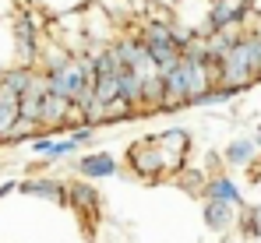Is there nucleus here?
<instances>
[{
	"label": "nucleus",
	"instance_id": "1",
	"mask_svg": "<svg viewBox=\"0 0 261 243\" xmlns=\"http://www.w3.org/2000/svg\"><path fill=\"white\" fill-rule=\"evenodd\" d=\"M261 81V36L254 29H247L240 42L226 53V60L219 64V85H233L240 92L254 88Z\"/></svg>",
	"mask_w": 261,
	"mask_h": 243
},
{
	"label": "nucleus",
	"instance_id": "2",
	"mask_svg": "<svg viewBox=\"0 0 261 243\" xmlns=\"http://www.w3.org/2000/svg\"><path fill=\"white\" fill-rule=\"evenodd\" d=\"M127 166H130V173L141 176V180H159L163 173H170V169H166V159H163V152H159V145H155V134L130 141Z\"/></svg>",
	"mask_w": 261,
	"mask_h": 243
},
{
	"label": "nucleus",
	"instance_id": "3",
	"mask_svg": "<svg viewBox=\"0 0 261 243\" xmlns=\"http://www.w3.org/2000/svg\"><path fill=\"white\" fill-rule=\"evenodd\" d=\"M247 29H254L247 4L212 0V11H208V36H212V32H247Z\"/></svg>",
	"mask_w": 261,
	"mask_h": 243
},
{
	"label": "nucleus",
	"instance_id": "4",
	"mask_svg": "<svg viewBox=\"0 0 261 243\" xmlns=\"http://www.w3.org/2000/svg\"><path fill=\"white\" fill-rule=\"evenodd\" d=\"M155 145H159V152L166 159V169L176 173L184 166V159H187V152H191V134L184 127H170V130H159L155 134Z\"/></svg>",
	"mask_w": 261,
	"mask_h": 243
},
{
	"label": "nucleus",
	"instance_id": "5",
	"mask_svg": "<svg viewBox=\"0 0 261 243\" xmlns=\"http://www.w3.org/2000/svg\"><path fill=\"white\" fill-rule=\"evenodd\" d=\"M78 173L85 180H110L113 173H120V159L113 152H85L78 159Z\"/></svg>",
	"mask_w": 261,
	"mask_h": 243
},
{
	"label": "nucleus",
	"instance_id": "6",
	"mask_svg": "<svg viewBox=\"0 0 261 243\" xmlns=\"http://www.w3.org/2000/svg\"><path fill=\"white\" fill-rule=\"evenodd\" d=\"M18 191L29 194V198H46V201L64 204V208H67V183H60V180H53V176H32V180H21Z\"/></svg>",
	"mask_w": 261,
	"mask_h": 243
},
{
	"label": "nucleus",
	"instance_id": "7",
	"mask_svg": "<svg viewBox=\"0 0 261 243\" xmlns=\"http://www.w3.org/2000/svg\"><path fill=\"white\" fill-rule=\"evenodd\" d=\"M67 208H74L78 215H95L99 211V191L88 180H74L67 187Z\"/></svg>",
	"mask_w": 261,
	"mask_h": 243
},
{
	"label": "nucleus",
	"instance_id": "8",
	"mask_svg": "<svg viewBox=\"0 0 261 243\" xmlns=\"http://www.w3.org/2000/svg\"><path fill=\"white\" fill-rule=\"evenodd\" d=\"M201 198H205V201H226V204H233V208H244L240 187H237L229 176H212V180H205Z\"/></svg>",
	"mask_w": 261,
	"mask_h": 243
},
{
	"label": "nucleus",
	"instance_id": "9",
	"mask_svg": "<svg viewBox=\"0 0 261 243\" xmlns=\"http://www.w3.org/2000/svg\"><path fill=\"white\" fill-rule=\"evenodd\" d=\"M21 120V95L0 85V145L7 141V134Z\"/></svg>",
	"mask_w": 261,
	"mask_h": 243
},
{
	"label": "nucleus",
	"instance_id": "10",
	"mask_svg": "<svg viewBox=\"0 0 261 243\" xmlns=\"http://www.w3.org/2000/svg\"><path fill=\"white\" fill-rule=\"evenodd\" d=\"M71 110L74 102L71 99H60V95H46L43 99V127L46 130H57V127H67L71 123Z\"/></svg>",
	"mask_w": 261,
	"mask_h": 243
},
{
	"label": "nucleus",
	"instance_id": "11",
	"mask_svg": "<svg viewBox=\"0 0 261 243\" xmlns=\"http://www.w3.org/2000/svg\"><path fill=\"white\" fill-rule=\"evenodd\" d=\"M82 145L74 141V138H36L32 141V152L36 155H43L46 162H57V159H67L71 152H78Z\"/></svg>",
	"mask_w": 261,
	"mask_h": 243
},
{
	"label": "nucleus",
	"instance_id": "12",
	"mask_svg": "<svg viewBox=\"0 0 261 243\" xmlns=\"http://www.w3.org/2000/svg\"><path fill=\"white\" fill-rule=\"evenodd\" d=\"M95 7L120 29V32H130L134 25H138V14H134V7H130V0H95Z\"/></svg>",
	"mask_w": 261,
	"mask_h": 243
},
{
	"label": "nucleus",
	"instance_id": "13",
	"mask_svg": "<svg viewBox=\"0 0 261 243\" xmlns=\"http://www.w3.org/2000/svg\"><path fill=\"white\" fill-rule=\"evenodd\" d=\"M201 219H205V226H208L212 233H222V229H229V226L237 222V208L226 204V201H205Z\"/></svg>",
	"mask_w": 261,
	"mask_h": 243
},
{
	"label": "nucleus",
	"instance_id": "14",
	"mask_svg": "<svg viewBox=\"0 0 261 243\" xmlns=\"http://www.w3.org/2000/svg\"><path fill=\"white\" fill-rule=\"evenodd\" d=\"M36 11H43L49 21H57V18H67V14H78V11H85L92 7L95 0H29Z\"/></svg>",
	"mask_w": 261,
	"mask_h": 243
},
{
	"label": "nucleus",
	"instance_id": "15",
	"mask_svg": "<svg viewBox=\"0 0 261 243\" xmlns=\"http://www.w3.org/2000/svg\"><path fill=\"white\" fill-rule=\"evenodd\" d=\"M36 74H39V67H21V64H14V67H7V71L0 74V85L11 88V92H18V95H25V92L32 88Z\"/></svg>",
	"mask_w": 261,
	"mask_h": 243
},
{
	"label": "nucleus",
	"instance_id": "16",
	"mask_svg": "<svg viewBox=\"0 0 261 243\" xmlns=\"http://www.w3.org/2000/svg\"><path fill=\"white\" fill-rule=\"evenodd\" d=\"M254 155H258L254 138H237V141H229V145H226V152H222L226 166H251Z\"/></svg>",
	"mask_w": 261,
	"mask_h": 243
},
{
	"label": "nucleus",
	"instance_id": "17",
	"mask_svg": "<svg viewBox=\"0 0 261 243\" xmlns=\"http://www.w3.org/2000/svg\"><path fill=\"white\" fill-rule=\"evenodd\" d=\"M237 92H240V88H233V85H216V88H208L205 95L191 99V106H219V102H229Z\"/></svg>",
	"mask_w": 261,
	"mask_h": 243
},
{
	"label": "nucleus",
	"instance_id": "18",
	"mask_svg": "<svg viewBox=\"0 0 261 243\" xmlns=\"http://www.w3.org/2000/svg\"><path fill=\"white\" fill-rule=\"evenodd\" d=\"M240 233H244L247 240L261 236V211L254 204H244V208H240Z\"/></svg>",
	"mask_w": 261,
	"mask_h": 243
},
{
	"label": "nucleus",
	"instance_id": "19",
	"mask_svg": "<svg viewBox=\"0 0 261 243\" xmlns=\"http://www.w3.org/2000/svg\"><path fill=\"white\" fill-rule=\"evenodd\" d=\"M113 99H120V74L117 78H99L95 81V102H113Z\"/></svg>",
	"mask_w": 261,
	"mask_h": 243
},
{
	"label": "nucleus",
	"instance_id": "20",
	"mask_svg": "<svg viewBox=\"0 0 261 243\" xmlns=\"http://www.w3.org/2000/svg\"><path fill=\"white\" fill-rule=\"evenodd\" d=\"M29 0H0V21H14V14L25 7Z\"/></svg>",
	"mask_w": 261,
	"mask_h": 243
},
{
	"label": "nucleus",
	"instance_id": "21",
	"mask_svg": "<svg viewBox=\"0 0 261 243\" xmlns=\"http://www.w3.org/2000/svg\"><path fill=\"white\" fill-rule=\"evenodd\" d=\"M71 138H74V141H78V145H88V141H92V138H95V127H78V130H74V134H71Z\"/></svg>",
	"mask_w": 261,
	"mask_h": 243
},
{
	"label": "nucleus",
	"instance_id": "22",
	"mask_svg": "<svg viewBox=\"0 0 261 243\" xmlns=\"http://www.w3.org/2000/svg\"><path fill=\"white\" fill-rule=\"evenodd\" d=\"M247 173H251V183H261V152H258V159L247 166Z\"/></svg>",
	"mask_w": 261,
	"mask_h": 243
},
{
	"label": "nucleus",
	"instance_id": "23",
	"mask_svg": "<svg viewBox=\"0 0 261 243\" xmlns=\"http://www.w3.org/2000/svg\"><path fill=\"white\" fill-rule=\"evenodd\" d=\"M11 191H18V180H4V183H0V198H7Z\"/></svg>",
	"mask_w": 261,
	"mask_h": 243
},
{
	"label": "nucleus",
	"instance_id": "24",
	"mask_svg": "<svg viewBox=\"0 0 261 243\" xmlns=\"http://www.w3.org/2000/svg\"><path fill=\"white\" fill-rule=\"evenodd\" d=\"M254 145H258V148H261V130H258V134H254Z\"/></svg>",
	"mask_w": 261,
	"mask_h": 243
},
{
	"label": "nucleus",
	"instance_id": "25",
	"mask_svg": "<svg viewBox=\"0 0 261 243\" xmlns=\"http://www.w3.org/2000/svg\"><path fill=\"white\" fill-rule=\"evenodd\" d=\"M237 4H247V0H237Z\"/></svg>",
	"mask_w": 261,
	"mask_h": 243
}]
</instances>
